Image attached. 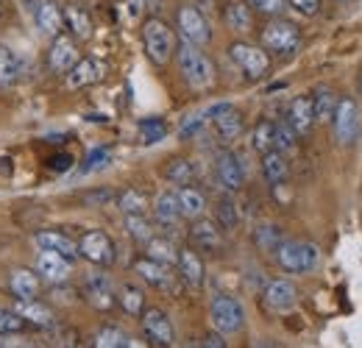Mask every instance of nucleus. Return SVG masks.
I'll return each instance as SVG.
<instances>
[{"label":"nucleus","mask_w":362,"mask_h":348,"mask_svg":"<svg viewBox=\"0 0 362 348\" xmlns=\"http://www.w3.org/2000/svg\"><path fill=\"white\" fill-rule=\"evenodd\" d=\"M176 64H179L184 84L192 92H206V89L215 87V64L204 53V47L179 42V47H176Z\"/></svg>","instance_id":"nucleus-1"},{"label":"nucleus","mask_w":362,"mask_h":348,"mask_svg":"<svg viewBox=\"0 0 362 348\" xmlns=\"http://www.w3.org/2000/svg\"><path fill=\"white\" fill-rule=\"evenodd\" d=\"M142 47H145V56L156 64V67H165L173 56H176V47H179V37L173 34V28L151 14L145 23H142Z\"/></svg>","instance_id":"nucleus-2"},{"label":"nucleus","mask_w":362,"mask_h":348,"mask_svg":"<svg viewBox=\"0 0 362 348\" xmlns=\"http://www.w3.org/2000/svg\"><path fill=\"white\" fill-rule=\"evenodd\" d=\"M262 47L279 56V59H290L301 50V31L296 23L290 20H281V17H273L271 23L262 28Z\"/></svg>","instance_id":"nucleus-3"},{"label":"nucleus","mask_w":362,"mask_h":348,"mask_svg":"<svg viewBox=\"0 0 362 348\" xmlns=\"http://www.w3.org/2000/svg\"><path fill=\"white\" fill-rule=\"evenodd\" d=\"M228 59L248 81H262L271 73V53L259 45L231 42L228 45Z\"/></svg>","instance_id":"nucleus-4"},{"label":"nucleus","mask_w":362,"mask_h":348,"mask_svg":"<svg viewBox=\"0 0 362 348\" xmlns=\"http://www.w3.org/2000/svg\"><path fill=\"white\" fill-rule=\"evenodd\" d=\"M276 262L284 273L298 276V273H310L315 270L320 262V251L315 243H301V240H284L276 248Z\"/></svg>","instance_id":"nucleus-5"},{"label":"nucleus","mask_w":362,"mask_h":348,"mask_svg":"<svg viewBox=\"0 0 362 348\" xmlns=\"http://www.w3.org/2000/svg\"><path fill=\"white\" fill-rule=\"evenodd\" d=\"M176 31H179L181 42H189L195 47H206L212 42V25L206 20V14L192 6V3H184L176 11Z\"/></svg>","instance_id":"nucleus-6"},{"label":"nucleus","mask_w":362,"mask_h":348,"mask_svg":"<svg viewBox=\"0 0 362 348\" xmlns=\"http://www.w3.org/2000/svg\"><path fill=\"white\" fill-rule=\"evenodd\" d=\"M332 129H334V139L340 145H351L357 142L362 131V115H360V103L354 98H340L337 106H334V115H332Z\"/></svg>","instance_id":"nucleus-7"},{"label":"nucleus","mask_w":362,"mask_h":348,"mask_svg":"<svg viewBox=\"0 0 362 348\" xmlns=\"http://www.w3.org/2000/svg\"><path fill=\"white\" fill-rule=\"evenodd\" d=\"M78 257H84L95 267H112L117 260V248L106 231L92 228V231H84L78 240Z\"/></svg>","instance_id":"nucleus-8"},{"label":"nucleus","mask_w":362,"mask_h":348,"mask_svg":"<svg viewBox=\"0 0 362 348\" xmlns=\"http://www.w3.org/2000/svg\"><path fill=\"white\" fill-rule=\"evenodd\" d=\"M209 315H212L215 332H221V335H237L245 326V309L234 296H218L212 301Z\"/></svg>","instance_id":"nucleus-9"},{"label":"nucleus","mask_w":362,"mask_h":348,"mask_svg":"<svg viewBox=\"0 0 362 348\" xmlns=\"http://www.w3.org/2000/svg\"><path fill=\"white\" fill-rule=\"evenodd\" d=\"M139 318H142L145 340H151L156 348H170L176 343V329H173L168 312H162L159 306H151V309H145Z\"/></svg>","instance_id":"nucleus-10"},{"label":"nucleus","mask_w":362,"mask_h":348,"mask_svg":"<svg viewBox=\"0 0 362 348\" xmlns=\"http://www.w3.org/2000/svg\"><path fill=\"white\" fill-rule=\"evenodd\" d=\"M106 76V62L98 56H81L67 73H64V89L76 92V89H87L98 84Z\"/></svg>","instance_id":"nucleus-11"},{"label":"nucleus","mask_w":362,"mask_h":348,"mask_svg":"<svg viewBox=\"0 0 362 348\" xmlns=\"http://www.w3.org/2000/svg\"><path fill=\"white\" fill-rule=\"evenodd\" d=\"M206 112V117H209V123L215 126L218 131V137L223 139V142H234V139H240V134H243V115L228 103V100H221V103H212L209 109H204Z\"/></svg>","instance_id":"nucleus-12"},{"label":"nucleus","mask_w":362,"mask_h":348,"mask_svg":"<svg viewBox=\"0 0 362 348\" xmlns=\"http://www.w3.org/2000/svg\"><path fill=\"white\" fill-rule=\"evenodd\" d=\"M84 298L98 312H109V309L117 306V290H115L112 279L103 270H92L90 276L84 279Z\"/></svg>","instance_id":"nucleus-13"},{"label":"nucleus","mask_w":362,"mask_h":348,"mask_svg":"<svg viewBox=\"0 0 362 348\" xmlns=\"http://www.w3.org/2000/svg\"><path fill=\"white\" fill-rule=\"evenodd\" d=\"M78 59H81L78 56V40H73L70 34L53 37V42L47 47V70L53 76H64Z\"/></svg>","instance_id":"nucleus-14"},{"label":"nucleus","mask_w":362,"mask_h":348,"mask_svg":"<svg viewBox=\"0 0 362 348\" xmlns=\"http://www.w3.org/2000/svg\"><path fill=\"white\" fill-rule=\"evenodd\" d=\"M298 301V287L290 279H271L262 290V304L271 312H287Z\"/></svg>","instance_id":"nucleus-15"},{"label":"nucleus","mask_w":362,"mask_h":348,"mask_svg":"<svg viewBox=\"0 0 362 348\" xmlns=\"http://www.w3.org/2000/svg\"><path fill=\"white\" fill-rule=\"evenodd\" d=\"M284 123L293 129V134L298 139H304L313 126H315V109H313V98L310 95H298L290 100L287 106V115H284Z\"/></svg>","instance_id":"nucleus-16"},{"label":"nucleus","mask_w":362,"mask_h":348,"mask_svg":"<svg viewBox=\"0 0 362 348\" xmlns=\"http://www.w3.org/2000/svg\"><path fill=\"white\" fill-rule=\"evenodd\" d=\"M215 175H218V184L226 192H237L245 184V168H243V162H240V156L234 151L218 153V159H215Z\"/></svg>","instance_id":"nucleus-17"},{"label":"nucleus","mask_w":362,"mask_h":348,"mask_svg":"<svg viewBox=\"0 0 362 348\" xmlns=\"http://www.w3.org/2000/svg\"><path fill=\"white\" fill-rule=\"evenodd\" d=\"M189 240L195 248H201L206 254H218L223 248V228L215 220L198 218L189 226Z\"/></svg>","instance_id":"nucleus-18"},{"label":"nucleus","mask_w":362,"mask_h":348,"mask_svg":"<svg viewBox=\"0 0 362 348\" xmlns=\"http://www.w3.org/2000/svg\"><path fill=\"white\" fill-rule=\"evenodd\" d=\"M34 23L40 28V34L45 37H59L64 31V8L59 0H40L34 8Z\"/></svg>","instance_id":"nucleus-19"},{"label":"nucleus","mask_w":362,"mask_h":348,"mask_svg":"<svg viewBox=\"0 0 362 348\" xmlns=\"http://www.w3.org/2000/svg\"><path fill=\"white\" fill-rule=\"evenodd\" d=\"M40 282L42 279L37 276V270H31V267H14L8 273V293L17 301H34V298H40V290H42Z\"/></svg>","instance_id":"nucleus-20"},{"label":"nucleus","mask_w":362,"mask_h":348,"mask_svg":"<svg viewBox=\"0 0 362 348\" xmlns=\"http://www.w3.org/2000/svg\"><path fill=\"white\" fill-rule=\"evenodd\" d=\"M134 273L142 279V284H148V287H153V290H170V287H173L170 265H162V262L151 260V257L136 260Z\"/></svg>","instance_id":"nucleus-21"},{"label":"nucleus","mask_w":362,"mask_h":348,"mask_svg":"<svg viewBox=\"0 0 362 348\" xmlns=\"http://www.w3.org/2000/svg\"><path fill=\"white\" fill-rule=\"evenodd\" d=\"M34 270H37L40 279H45L50 284H62V282H67L70 273H73L70 260H64L62 254H53V251H40Z\"/></svg>","instance_id":"nucleus-22"},{"label":"nucleus","mask_w":362,"mask_h":348,"mask_svg":"<svg viewBox=\"0 0 362 348\" xmlns=\"http://www.w3.org/2000/svg\"><path fill=\"white\" fill-rule=\"evenodd\" d=\"M62 8H64V28H67V34H70L73 40H78V42H87L92 37L90 11H87L78 0H70V3H64Z\"/></svg>","instance_id":"nucleus-23"},{"label":"nucleus","mask_w":362,"mask_h":348,"mask_svg":"<svg viewBox=\"0 0 362 348\" xmlns=\"http://www.w3.org/2000/svg\"><path fill=\"white\" fill-rule=\"evenodd\" d=\"M34 245L40 248V251H53V254H62L64 260H76L78 257V243L76 240H70L67 234H62V231H53V228H42V231H37L34 234Z\"/></svg>","instance_id":"nucleus-24"},{"label":"nucleus","mask_w":362,"mask_h":348,"mask_svg":"<svg viewBox=\"0 0 362 348\" xmlns=\"http://www.w3.org/2000/svg\"><path fill=\"white\" fill-rule=\"evenodd\" d=\"M176 267H179L181 279L187 287L192 290H201L204 287V279H206V267H204V260L195 248H179V260H176Z\"/></svg>","instance_id":"nucleus-25"},{"label":"nucleus","mask_w":362,"mask_h":348,"mask_svg":"<svg viewBox=\"0 0 362 348\" xmlns=\"http://www.w3.org/2000/svg\"><path fill=\"white\" fill-rule=\"evenodd\" d=\"M14 312H17L20 318H25L28 326H40V329H53V326H56L53 309L47 304H42L40 298H34V301H17V304H14Z\"/></svg>","instance_id":"nucleus-26"},{"label":"nucleus","mask_w":362,"mask_h":348,"mask_svg":"<svg viewBox=\"0 0 362 348\" xmlns=\"http://www.w3.org/2000/svg\"><path fill=\"white\" fill-rule=\"evenodd\" d=\"M23 79V59L0 42V89H14Z\"/></svg>","instance_id":"nucleus-27"},{"label":"nucleus","mask_w":362,"mask_h":348,"mask_svg":"<svg viewBox=\"0 0 362 348\" xmlns=\"http://www.w3.org/2000/svg\"><path fill=\"white\" fill-rule=\"evenodd\" d=\"M223 23L237 34H248L254 28V11L245 0H228L223 8Z\"/></svg>","instance_id":"nucleus-28"},{"label":"nucleus","mask_w":362,"mask_h":348,"mask_svg":"<svg viewBox=\"0 0 362 348\" xmlns=\"http://www.w3.org/2000/svg\"><path fill=\"white\" fill-rule=\"evenodd\" d=\"M153 218L162 226H176L181 220V207H179V195L176 190H168V192H159L156 201H153Z\"/></svg>","instance_id":"nucleus-29"},{"label":"nucleus","mask_w":362,"mask_h":348,"mask_svg":"<svg viewBox=\"0 0 362 348\" xmlns=\"http://www.w3.org/2000/svg\"><path fill=\"white\" fill-rule=\"evenodd\" d=\"M176 195H179L181 218H187V220L204 218V212H206V195H204L201 190H195V187L189 184V187H179Z\"/></svg>","instance_id":"nucleus-30"},{"label":"nucleus","mask_w":362,"mask_h":348,"mask_svg":"<svg viewBox=\"0 0 362 348\" xmlns=\"http://www.w3.org/2000/svg\"><path fill=\"white\" fill-rule=\"evenodd\" d=\"M262 175H265V181H268L271 187L284 184V181H287V175H290L287 156H284V153H279V151H268V153H262Z\"/></svg>","instance_id":"nucleus-31"},{"label":"nucleus","mask_w":362,"mask_h":348,"mask_svg":"<svg viewBox=\"0 0 362 348\" xmlns=\"http://www.w3.org/2000/svg\"><path fill=\"white\" fill-rule=\"evenodd\" d=\"M117 306L129 315V318H139L145 312V293L139 284H120L117 290Z\"/></svg>","instance_id":"nucleus-32"},{"label":"nucleus","mask_w":362,"mask_h":348,"mask_svg":"<svg viewBox=\"0 0 362 348\" xmlns=\"http://www.w3.org/2000/svg\"><path fill=\"white\" fill-rule=\"evenodd\" d=\"M195 165L189 162V159H184V156H176L173 162H168V168H165V178L173 184V187H189L192 181H195Z\"/></svg>","instance_id":"nucleus-33"},{"label":"nucleus","mask_w":362,"mask_h":348,"mask_svg":"<svg viewBox=\"0 0 362 348\" xmlns=\"http://www.w3.org/2000/svg\"><path fill=\"white\" fill-rule=\"evenodd\" d=\"M115 204L120 207L123 215H145L148 212V195L142 190H136V187H129V190L117 192Z\"/></svg>","instance_id":"nucleus-34"},{"label":"nucleus","mask_w":362,"mask_h":348,"mask_svg":"<svg viewBox=\"0 0 362 348\" xmlns=\"http://www.w3.org/2000/svg\"><path fill=\"white\" fill-rule=\"evenodd\" d=\"M145 257L162 262V265H176L179 248H176L170 240H165V237H151V240L145 243Z\"/></svg>","instance_id":"nucleus-35"},{"label":"nucleus","mask_w":362,"mask_h":348,"mask_svg":"<svg viewBox=\"0 0 362 348\" xmlns=\"http://www.w3.org/2000/svg\"><path fill=\"white\" fill-rule=\"evenodd\" d=\"M281 243H284V237H281V231H279L276 223H259V226L254 228V245H257L259 251L276 254V248H279Z\"/></svg>","instance_id":"nucleus-36"},{"label":"nucleus","mask_w":362,"mask_h":348,"mask_svg":"<svg viewBox=\"0 0 362 348\" xmlns=\"http://www.w3.org/2000/svg\"><path fill=\"white\" fill-rule=\"evenodd\" d=\"M276 123L273 120H259L254 131H251V148L262 156V153H268V151H276Z\"/></svg>","instance_id":"nucleus-37"},{"label":"nucleus","mask_w":362,"mask_h":348,"mask_svg":"<svg viewBox=\"0 0 362 348\" xmlns=\"http://www.w3.org/2000/svg\"><path fill=\"white\" fill-rule=\"evenodd\" d=\"M313 109H315V120H332V115H334V106H337V95H334V89L332 87H317L313 95Z\"/></svg>","instance_id":"nucleus-38"},{"label":"nucleus","mask_w":362,"mask_h":348,"mask_svg":"<svg viewBox=\"0 0 362 348\" xmlns=\"http://www.w3.org/2000/svg\"><path fill=\"white\" fill-rule=\"evenodd\" d=\"M126 340H129V335H126L120 326L106 323V326H100V329L95 332L92 346L95 348H126Z\"/></svg>","instance_id":"nucleus-39"},{"label":"nucleus","mask_w":362,"mask_h":348,"mask_svg":"<svg viewBox=\"0 0 362 348\" xmlns=\"http://www.w3.org/2000/svg\"><path fill=\"white\" fill-rule=\"evenodd\" d=\"M168 134H170V129H168V123L162 117H145V120H139V139L145 145H156Z\"/></svg>","instance_id":"nucleus-40"},{"label":"nucleus","mask_w":362,"mask_h":348,"mask_svg":"<svg viewBox=\"0 0 362 348\" xmlns=\"http://www.w3.org/2000/svg\"><path fill=\"white\" fill-rule=\"evenodd\" d=\"M123 226H126L129 237H132L134 243H139V245H145L151 237H156V234H153V226L148 223V218H145V215H126Z\"/></svg>","instance_id":"nucleus-41"},{"label":"nucleus","mask_w":362,"mask_h":348,"mask_svg":"<svg viewBox=\"0 0 362 348\" xmlns=\"http://www.w3.org/2000/svg\"><path fill=\"white\" fill-rule=\"evenodd\" d=\"M228 195H231V192H228ZM228 195L218 201V209H215V223H218L223 231L237 228V223H240V209H237V204H234Z\"/></svg>","instance_id":"nucleus-42"},{"label":"nucleus","mask_w":362,"mask_h":348,"mask_svg":"<svg viewBox=\"0 0 362 348\" xmlns=\"http://www.w3.org/2000/svg\"><path fill=\"white\" fill-rule=\"evenodd\" d=\"M25 329H28L25 318H20L14 309H3L0 306V337H14V335H20Z\"/></svg>","instance_id":"nucleus-43"},{"label":"nucleus","mask_w":362,"mask_h":348,"mask_svg":"<svg viewBox=\"0 0 362 348\" xmlns=\"http://www.w3.org/2000/svg\"><path fill=\"white\" fill-rule=\"evenodd\" d=\"M276 151L279 153H284V156H290V153H296V148H298V137L293 134V129L281 120V123H276Z\"/></svg>","instance_id":"nucleus-44"},{"label":"nucleus","mask_w":362,"mask_h":348,"mask_svg":"<svg viewBox=\"0 0 362 348\" xmlns=\"http://www.w3.org/2000/svg\"><path fill=\"white\" fill-rule=\"evenodd\" d=\"M206 126H209V117H206V112H195V115H189V117L181 123L179 137H181V139H192V137L204 134V129H206Z\"/></svg>","instance_id":"nucleus-45"},{"label":"nucleus","mask_w":362,"mask_h":348,"mask_svg":"<svg viewBox=\"0 0 362 348\" xmlns=\"http://www.w3.org/2000/svg\"><path fill=\"white\" fill-rule=\"evenodd\" d=\"M109 162H112V151L100 145V148H92L90 156H87V159H84V165H81V170H84V173H95V170L106 168Z\"/></svg>","instance_id":"nucleus-46"},{"label":"nucleus","mask_w":362,"mask_h":348,"mask_svg":"<svg viewBox=\"0 0 362 348\" xmlns=\"http://www.w3.org/2000/svg\"><path fill=\"white\" fill-rule=\"evenodd\" d=\"M251 8H257V11H262V14H281L284 11V6H287V0H245Z\"/></svg>","instance_id":"nucleus-47"},{"label":"nucleus","mask_w":362,"mask_h":348,"mask_svg":"<svg viewBox=\"0 0 362 348\" xmlns=\"http://www.w3.org/2000/svg\"><path fill=\"white\" fill-rule=\"evenodd\" d=\"M84 201H87V204H98V207H103V204L117 201V192H115V190H109V187H100V190H90V192H84Z\"/></svg>","instance_id":"nucleus-48"},{"label":"nucleus","mask_w":362,"mask_h":348,"mask_svg":"<svg viewBox=\"0 0 362 348\" xmlns=\"http://www.w3.org/2000/svg\"><path fill=\"white\" fill-rule=\"evenodd\" d=\"M290 8H296L301 17H315L320 11V0H287Z\"/></svg>","instance_id":"nucleus-49"},{"label":"nucleus","mask_w":362,"mask_h":348,"mask_svg":"<svg viewBox=\"0 0 362 348\" xmlns=\"http://www.w3.org/2000/svg\"><path fill=\"white\" fill-rule=\"evenodd\" d=\"M53 348H78V337L73 332H56L53 335Z\"/></svg>","instance_id":"nucleus-50"},{"label":"nucleus","mask_w":362,"mask_h":348,"mask_svg":"<svg viewBox=\"0 0 362 348\" xmlns=\"http://www.w3.org/2000/svg\"><path fill=\"white\" fill-rule=\"evenodd\" d=\"M201 348H226V340H223L221 332H209V335H204Z\"/></svg>","instance_id":"nucleus-51"},{"label":"nucleus","mask_w":362,"mask_h":348,"mask_svg":"<svg viewBox=\"0 0 362 348\" xmlns=\"http://www.w3.org/2000/svg\"><path fill=\"white\" fill-rule=\"evenodd\" d=\"M70 165H73V159H70L67 153H59V159H53V162H50V168H53V170H67Z\"/></svg>","instance_id":"nucleus-52"},{"label":"nucleus","mask_w":362,"mask_h":348,"mask_svg":"<svg viewBox=\"0 0 362 348\" xmlns=\"http://www.w3.org/2000/svg\"><path fill=\"white\" fill-rule=\"evenodd\" d=\"M142 8L153 14V11H159V8H162V0H142Z\"/></svg>","instance_id":"nucleus-53"},{"label":"nucleus","mask_w":362,"mask_h":348,"mask_svg":"<svg viewBox=\"0 0 362 348\" xmlns=\"http://www.w3.org/2000/svg\"><path fill=\"white\" fill-rule=\"evenodd\" d=\"M126 348H148V346H145L139 337H129V340H126Z\"/></svg>","instance_id":"nucleus-54"},{"label":"nucleus","mask_w":362,"mask_h":348,"mask_svg":"<svg viewBox=\"0 0 362 348\" xmlns=\"http://www.w3.org/2000/svg\"><path fill=\"white\" fill-rule=\"evenodd\" d=\"M357 89H360V98H362V70H360V79H357Z\"/></svg>","instance_id":"nucleus-55"},{"label":"nucleus","mask_w":362,"mask_h":348,"mask_svg":"<svg viewBox=\"0 0 362 348\" xmlns=\"http://www.w3.org/2000/svg\"><path fill=\"white\" fill-rule=\"evenodd\" d=\"M0 17H3V3H0Z\"/></svg>","instance_id":"nucleus-56"},{"label":"nucleus","mask_w":362,"mask_h":348,"mask_svg":"<svg viewBox=\"0 0 362 348\" xmlns=\"http://www.w3.org/2000/svg\"><path fill=\"white\" fill-rule=\"evenodd\" d=\"M340 3H351V0H340Z\"/></svg>","instance_id":"nucleus-57"}]
</instances>
